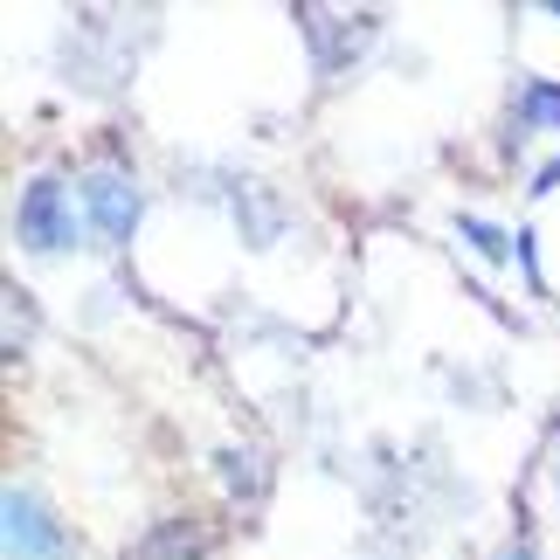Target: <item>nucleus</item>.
I'll use <instances>...</instances> for the list:
<instances>
[{"mask_svg":"<svg viewBox=\"0 0 560 560\" xmlns=\"http://www.w3.org/2000/svg\"><path fill=\"white\" fill-rule=\"evenodd\" d=\"M14 235H21L35 256L77 249V201H70V187H62L56 174H35L28 187H21V201H14Z\"/></svg>","mask_w":560,"mask_h":560,"instance_id":"f257e3e1","label":"nucleus"},{"mask_svg":"<svg viewBox=\"0 0 560 560\" xmlns=\"http://www.w3.org/2000/svg\"><path fill=\"white\" fill-rule=\"evenodd\" d=\"M0 540H8V560H77L70 526L35 491H8L0 499Z\"/></svg>","mask_w":560,"mask_h":560,"instance_id":"f03ea898","label":"nucleus"},{"mask_svg":"<svg viewBox=\"0 0 560 560\" xmlns=\"http://www.w3.org/2000/svg\"><path fill=\"white\" fill-rule=\"evenodd\" d=\"M77 201H83V214L97 222L104 243H125V235H132V222H139V187H132V174H118V166H97V174H83Z\"/></svg>","mask_w":560,"mask_h":560,"instance_id":"7ed1b4c3","label":"nucleus"},{"mask_svg":"<svg viewBox=\"0 0 560 560\" xmlns=\"http://www.w3.org/2000/svg\"><path fill=\"white\" fill-rule=\"evenodd\" d=\"M132 560H208L201 553V540H194V533H180V526H160L153 540H145Z\"/></svg>","mask_w":560,"mask_h":560,"instance_id":"20e7f679","label":"nucleus"},{"mask_svg":"<svg viewBox=\"0 0 560 560\" xmlns=\"http://www.w3.org/2000/svg\"><path fill=\"white\" fill-rule=\"evenodd\" d=\"M520 112H526V125H547V132H560V91H553V83H526Z\"/></svg>","mask_w":560,"mask_h":560,"instance_id":"39448f33","label":"nucleus"},{"mask_svg":"<svg viewBox=\"0 0 560 560\" xmlns=\"http://www.w3.org/2000/svg\"><path fill=\"white\" fill-rule=\"evenodd\" d=\"M464 235H470V243H478L485 256H505V235L491 229V222H464Z\"/></svg>","mask_w":560,"mask_h":560,"instance_id":"423d86ee","label":"nucleus"},{"mask_svg":"<svg viewBox=\"0 0 560 560\" xmlns=\"http://www.w3.org/2000/svg\"><path fill=\"white\" fill-rule=\"evenodd\" d=\"M547 187H560V160L547 166V174H540V180H533V194H547Z\"/></svg>","mask_w":560,"mask_h":560,"instance_id":"0eeeda50","label":"nucleus"},{"mask_svg":"<svg viewBox=\"0 0 560 560\" xmlns=\"http://www.w3.org/2000/svg\"><path fill=\"white\" fill-rule=\"evenodd\" d=\"M499 560H526V547H505V553H499Z\"/></svg>","mask_w":560,"mask_h":560,"instance_id":"6e6552de","label":"nucleus"},{"mask_svg":"<svg viewBox=\"0 0 560 560\" xmlns=\"http://www.w3.org/2000/svg\"><path fill=\"white\" fill-rule=\"evenodd\" d=\"M547 14H560V0H553V8H547Z\"/></svg>","mask_w":560,"mask_h":560,"instance_id":"1a4fd4ad","label":"nucleus"}]
</instances>
